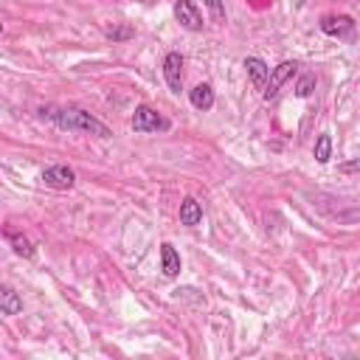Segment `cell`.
<instances>
[{
    "instance_id": "6da1fadb",
    "label": "cell",
    "mask_w": 360,
    "mask_h": 360,
    "mask_svg": "<svg viewBox=\"0 0 360 360\" xmlns=\"http://www.w3.org/2000/svg\"><path fill=\"white\" fill-rule=\"evenodd\" d=\"M39 112L48 115V118H51L56 127H62V129L90 132V135H96V138H110V135H112L104 121H98L96 115H90V112L82 110V107H48V110L42 107Z\"/></svg>"
},
{
    "instance_id": "7a4b0ae2",
    "label": "cell",
    "mask_w": 360,
    "mask_h": 360,
    "mask_svg": "<svg viewBox=\"0 0 360 360\" xmlns=\"http://www.w3.org/2000/svg\"><path fill=\"white\" fill-rule=\"evenodd\" d=\"M132 129L135 132H166L169 127H172V121L166 118V115H160L155 107H149V104H141V107H135V112H132Z\"/></svg>"
},
{
    "instance_id": "3957f363",
    "label": "cell",
    "mask_w": 360,
    "mask_h": 360,
    "mask_svg": "<svg viewBox=\"0 0 360 360\" xmlns=\"http://www.w3.org/2000/svg\"><path fill=\"white\" fill-rule=\"evenodd\" d=\"M298 73V62H281V65H276V68H270V79H267V84H264V90H262V96L270 101V98H276L278 96V90L284 87V82L287 79H292Z\"/></svg>"
},
{
    "instance_id": "277c9868",
    "label": "cell",
    "mask_w": 360,
    "mask_h": 360,
    "mask_svg": "<svg viewBox=\"0 0 360 360\" xmlns=\"http://www.w3.org/2000/svg\"><path fill=\"white\" fill-rule=\"evenodd\" d=\"M321 31L338 39H352L354 37V20L349 14H326L321 17Z\"/></svg>"
},
{
    "instance_id": "5b68a950",
    "label": "cell",
    "mask_w": 360,
    "mask_h": 360,
    "mask_svg": "<svg viewBox=\"0 0 360 360\" xmlns=\"http://www.w3.org/2000/svg\"><path fill=\"white\" fill-rule=\"evenodd\" d=\"M42 183L51 186V188H56V191H68L76 183V172L70 166H65V163H56V166H48L42 172Z\"/></svg>"
},
{
    "instance_id": "8992f818",
    "label": "cell",
    "mask_w": 360,
    "mask_h": 360,
    "mask_svg": "<svg viewBox=\"0 0 360 360\" xmlns=\"http://www.w3.org/2000/svg\"><path fill=\"white\" fill-rule=\"evenodd\" d=\"M174 17L186 31H202V14L191 0H174Z\"/></svg>"
},
{
    "instance_id": "52a82bcc",
    "label": "cell",
    "mask_w": 360,
    "mask_h": 360,
    "mask_svg": "<svg viewBox=\"0 0 360 360\" xmlns=\"http://www.w3.org/2000/svg\"><path fill=\"white\" fill-rule=\"evenodd\" d=\"M163 79L169 84V90L180 93L183 90V56L177 51H169L163 59Z\"/></svg>"
},
{
    "instance_id": "ba28073f",
    "label": "cell",
    "mask_w": 360,
    "mask_h": 360,
    "mask_svg": "<svg viewBox=\"0 0 360 360\" xmlns=\"http://www.w3.org/2000/svg\"><path fill=\"white\" fill-rule=\"evenodd\" d=\"M245 70H248V76H250V84H253L256 90H264V84H267V79H270L267 62L259 59V56H248V59H245Z\"/></svg>"
},
{
    "instance_id": "9c48e42d",
    "label": "cell",
    "mask_w": 360,
    "mask_h": 360,
    "mask_svg": "<svg viewBox=\"0 0 360 360\" xmlns=\"http://www.w3.org/2000/svg\"><path fill=\"white\" fill-rule=\"evenodd\" d=\"M200 219H202V205L194 197H186L180 202V225L194 228V225H200Z\"/></svg>"
},
{
    "instance_id": "30bf717a",
    "label": "cell",
    "mask_w": 360,
    "mask_h": 360,
    "mask_svg": "<svg viewBox=\"0 0 360 360\" xmlns=\"http://www.w3.org/2000/svg\"><path fill=\"white\" fill-rule=\"evenodd\" d=\"M160 270H163V276H169V278H174V276L180 273V253H177L169 242L160 245Z\"/></svg>"
},
{
    "instance_id": "8fae6325",
    "label": "cell",
    "mask_w": 360,
    "mask_h": 360,
    "mask_svg": "<svg viewBox=\"0 0 360 360\" xmlns=\"http://www.w3.org/2000/svg\"><path fill=\"white\" fill-rule=\"evenodd\" d=\"M188 98H191V104H194L197 110L208 112V110L214 107V87H211V84H197V87L188 90Z\"/></svg>"
},
{
    "instance_id": "7c38bea8",
    "label": "cell",
    "mask_w": 360,
    "mask_h": 360,
    "mask_svg": "<svg viewBox=\"0 0 360 360\" xmlns=\"http://www.w3.org/2000/svg\"><path fill=\"white\" fill-rule=\"evenodd\" d=\"M6 239H8V245L14 248V253H17V256H22V259H34V245H31V239H28V236H22V233H17V231L6 228Z\"/></svg>"
},
{
    "instance_id": "4fadbf2b",
    "label": "cell",
    "mask_w": 360,
    "mask_h": 360,
    "mask_svg": "<svg viewBox=\"0 0 360 360\" xmlns=\"http://www.w3.org/2000/svg\"><path fill=\"white\" fill-rule=\"evenodd\" d=\"M0 312L3 315H17L22 312V298L11 287H0Z\"/></svg>"
},
{
    "instance_id": "5bb4252c",
    "label": "cell",
    "mask_w": 360,
    "mask_h": 360,
    "mask_svg": "<svg viewBox=\"0 0 360 360\" xmlns=\"http://www.w3.org/2000/svg\"><path fill=\"white\" fill-rule=\"evenodd\" d=\"M104 37L112 39V42H124V39H132L135 37V28L132 25H107L104 28Z\"/></svg>"
},
{
    "instance_id": "9a60e30c",
    "label": "cell",
    "mask_w": 360,
    "mask_h": 360,
    "mask_svg": "<svg viewBox=\"0 0 360 360\" xmlns=\"http://www.w3.org/2000/svg\"><path fill=\"white\" fill-rule=\"evenodd\" d=\"M329 158H332V138L329 135H321L315 141V160L318 163H329Z\"/></svg>"
},
{
    "instance_id": "2e32d148",
    "label": "cell",
    "mask_w": 360,
    "mask_h": 360,
    "mask_svg": "<svg viewBox=\"0 0 360 360\" xmlns=\"http://www.w3.org/2000/svg\"><path fill=\"white\" fill-rule=\"evenodd\" d=\"M312 90H315V73H304V76L298 79V84H295V96H298V98H307Z\"/></svg>"
},
{
    "instance_id": "e0dca14e",
    "label": "cell",
    "mask_w": 360,
    "mask_h": 360,
    "mask_svg": "<svg viewBox=\"0 0 360 360\" xmlns=\"http://www.w3.org/2000/svg\"><path fill=\"white\" fill-rule=\"evenodd\" d=\"M205 3V8L211 11V20L217 22V25H225V6H222V0H202Z\"/></svg>"
},
{
    "instance_id": "ac0fdd59",
    "label": "cell",
    "mask_w": 360,
    "mask_h": 360,
    "mask_svg": "<svg viewBox=\"0 0 360 360\" xmlns=\"http://www.w3.org/2000/svg\"><path fill=\"white\" fill-rule=\"evenodd\" d=\"M338 172H340V174H354V172H360V158L340 163V166H338Z\"/></svg>"
}]
</instances>
